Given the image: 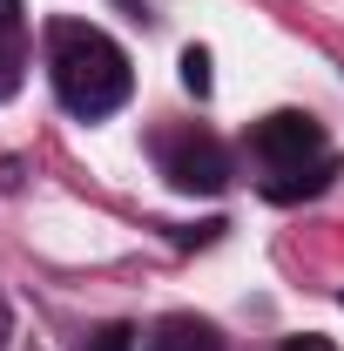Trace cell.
<instances>
[{
  "label": "cell",
  "instance_id": "obj_1",
  "mask_svg": "<svg viewBox=\"0 0 344 351\" xmlns=\"http://www.w3.org/2000/svg\"><path fill=\"white\" fill-rule=\"evenodd\" d=\"M47 82L75 122H101L135 95V68L122 41L95 21H47Z\"/></svg>",
  "mask_w": 344,
  "mask_h": 351
},
{
  "label": "cell",
  "instance_id": "obj_2",
  "mask_svg": "<svg viewBox=\"0 0 344 351\" xmlns=\"http://www.w3.org/2000/svg\"><path fill=\"white\" fill-rule=\"evenodd\" d=\"M250 149L263 162V196L270 203H304V196H324L331 176H338V149L324 142V129L297 115V108H277L250 129Z\"/></svg>",
  "mask_w": 344,
  "mask_h": 351
},
{
  "label": "cell",
  "instance_id": "obj_3",
  "mask_svg": "<svg viewBox=\"0 0 344 351\" xmlns=\"http://www.w3.org/2000/svg\"><path fill=\"white\" fill-rule=\"evenodd\" d=\"M156 156H162V176H169L182 196H216V189L230 182V156H223V142L203 135V129L162 135V142H156Z\"/></svg>",
  "mask_w": 344,
  "mask_h": 351
},
{
  "label": "cell",
  "instance_id": "obj_4",
  "mask_svg": "<svg viewBox=\"0 0 344 351\" xmlns=\"http://www.w3.org/2000/svg\"><path fill=\"white\" fill-rule=\"evenodd\" d=\"M149 351H223V338H216V324L175 311V317H162V324L149 331Z\"/></svg>",
  "mask_w": 344,
  "mask_h": 351
},
{
  "label": "cell",
  "instance_id": "obj_5",
  "mask_svg": "<svg viewBox=\"0 0 344 351\" xmlns=\"http://www.w3.org/2000/svg\"><path fill=\"white\" fill-rule=\"evenodd\" d=\"M21 0H0V95L21 88Z\"/></svg>",
  "mask_w": 344,
  "mask_h": 351
},
{
  "label": "cell",
  "instance_id": "obj_6",
  "mask_svg": "<svg viewBox=\"0 0 344 351\" xmlns=\"http://www.w3.org/2000/svg\"><path fill=\"white\" fill-rule=\"evenodd\" d=\"M75 351H135V324H101V331H88Z\"/></svg>",
  "mask_w": 344,
  "mask_h": 351
},
{
  "label": "cell",
  "instance_id": "obj_7",
  "mask_svg": "<svg viewBox=\"0 0 344 351\" xmlns=\"http://www.w3.org/2000/svg\"><path fill=\"white\" fill-rule=\"evenodd\" d=\"M182 88H189V95H210V54H203V47L182 54Z\"/></svg>",
  "mask_w": 344,
  "mask_h": 351
},
{
  "label": "cell",
  "instance_id": "obj_8",
  "mask_svg": "<svg viewBox=\"0 0 344 351\" xmlns=\"http://www.w3.org/2000/svg\"><path fill=\"white\" fill-rule=\"evenodd\" d=\"M284 351H338L331 338H317V331H304V338H284Z\"/></svg>",
  "mask_w": 344,
  "mask_h": 351
},
{
  "label": "cell",
  "instance_id": "obj_9",
  "mask_svg": "<svg viewBox=\"0 0 344 351\" xmlns=\"http://www.w3.org/2000/svg\"><path fill=\"white\" fill-rule=\"evenodd\" d=\"M7 338H14V304H7V291H0V351H7Z\"/></svg>",
  "mask_w": 344,
  "mask_h": 351
}]
</instances>
